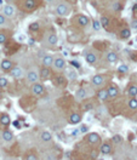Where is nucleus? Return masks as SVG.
<instances>
[{"mask_svg": "<svg viewBox=\"0 0 137 160\" xmlns=\"http://www.w3.org/2000/svg\"><path fill=\"white\" fill-rule=\"evenodd\" d=\"M72 11V7L70 5L67 4V3H61L57 7H56V13L58 16H67V15Z\"/></svg>", "mask_w": 137, "mask_h": 160, "instance_id": "obj_1", "label": "nucleus"}, {"mask_svg": "<svg viewBox=\"0 0 137 160\" xmlns=\"http://www.w3.org/2000/svg\"><path fill=\"white\" fill-rule=\"evenodd\" d=\"M32 92H33V95L34 96H37V97H41L45 95V87L43 84H40V82H34L33 86H32Z\"/></svg>", "mask_w": 137, "mask_h": 160, "instance_id": "obj_2", "label": "nucleus"}, {"mask_svg": "<svg viewBox=\"0 0 137 160\" xmlns=\"http://www.w3.org/2000/svg\"><path fill=\"white\" fill-rule=\"evenodd\" d=\"M10 72H11L12 78H15V79H22L23 76L26 75V72H24V69L22 68V67H19V66L12 67Z\"/></svg>", "mask_w": 137, "mask_h": 160, "instance_id": "obj_3", "label": "nucleus"}, {"mask_svg": "<svg viewBox=\"0 0 137 160\" xmlns=\"http://www.w3.org/2000/svg\"><path fill=\"white\" fill-rule=\"evenodd\" d=\"M26 76H27V81L29 82V84H34V82H37L39 80V74L37 70H28L26 73Z\"/></svg>", "mask_w": 137, "mask_h": 160, "instance_id": "obj_4", "label": "nucleus"}, {"mask_svg": "<svg viewBox=\"0 0 137 160\" xmlns=\"http://www.w3.org/2000/svg\"><path fill=\"white\" fill-rule=\"evenodd\" d=\"M52 67H53L56 70H62V69H64V67H65V61H64V58H62V57H56V58H53Z\"/></svg>", "mask_w": 137, "mask_h": 160, "instance_id": "obj_5", "label": "nucleus"}, {"mask_svg": "<svg viewBox=\"0 0 137 160\" xmlns=\"http://www.w3.org/2000/svg\"><path fill=\"white\" fill-rule=\"evenodd\" d=\"M3 13L5 15L6 17L11 18V17H15V15H16V10H15V7L12 6V5H5L4 9H3Z\"/></svg>", "mask_w": 137, "mask_h": 160, "instance_id": "obj_6", "label": "nucleus"}, {"mask_svg": "<svg viewBox=\"0 0 137 160\" xmlns=\"http://www.w3.org/2000/svg\"><path fill=\"white\" fill-rule=\"evenodd\" d=\"M37 6H38L37 0H24L23 1V7L27 11H33V10L37 9Z\"/></svg>", "mask_w": 137, "mask_h": 160, "instance_id": "obj_7", "label": "nucleus"}, {"mask_svg": "<svg viewBox=\"0 0 137 160\" xmlns=\"http://www.w3.org/2000/svg\"><path fill=\"white\" fill-rule=\"evenodd\" d=\"M86 141H88L90 144H98L101 142V137L98 133H95V132H91L86 137Z\"/></svg>", "mask_w": 137, "mask_h": 160, "instance_id": "obj_8", "label": "nucleus"}, {"mask_svg": "<svg viewBox=\"0 0 137 160\" xmlns=\"http://www.w3.org/2000/svg\"><path fill=\"white\" fill-rule=\"evenodd\" d=\"M91 82H92V85L96 86V87H100V86H102L104 84V76L103 75H101V74H97V75H95L92 80H91Z\"/></svg>", "mask_w": 137, "mask_h": 160, "instance_id": "obj_9", "label": "nucleus"}, {"mask_svg": "<svg viewBox=\"0 0 137 160\" xmlns=\"http://www.w3.org/2000/svg\"><path fill=\"white\" fill-rule=\"evenodd\" d=\"M57 43H58V38H57V35H56L55 33H50L46 37V44L49 46H55Z\"/></svg>", "mask_w": 137, "mask_h": 160, "instance_id": "obj_10", "label": "nucleus"}, {"mask_svg": "<svg viewBox=\"0 0 137 160\" xmlns=\"http://www.w3.org/2000/svg\"><path fill=\"white\" fill-rule=\"evenodd\" d=\"M3 140L5 141V142H12L13 141V138H15V136H13V132L12 131H10V130H4L3 131Z\"/></svg>", "mask_w": 137, "mask_h": 160, "instance_id": "obj_11", "label": "nucleus"}, {"mask_svg": "<svg viewBox=\"0 0 137 160\" xmlns=\"http://www.w3.org/2000/svg\"><path fill=\"white\" fill-rule=\"evenodd\" d=\"M43 66L44 67H47V68H50V67H52V63H53V57L51 55H45L43 57Z\"/></svg>", "mask_w": 137, "mask_h": 160, "instance_id": "obj_12", "label": "nucleus"}, {"mask_svg": "<svg viewBox=\"0 0 137 160\" xmlns=\"http://www.w3.org/2000/svg\"><path fill=\"white\" fill-rule=\"evenodd\" d=\"M50 74H51V72H50V68H47V67H44L40 69V73H39V76L43 80H46L50 78Z\"/></svg>", "mask_w": 137, "mask_h": 160, "instance_id": "obj_13", "label": "nucleus"}, {"mask_svg": "<svg viewBox=\"0 0 137 160\" xmlns=\"http://www.w3.org/2000/svg\"><path fill=\"white\" fill-rule=\"evenodd\" d=\"M0 67H1L3 70H11V68L13 67V63L10 60H3L0 62Z\"/></svg>", "mask_w": 137, "mask_h": 160, "instance_id": "obj_14", "label": "nucleus"}, {"mask_svg": "<svg viewBox=\"0 0 137 160\" xmlns=\"http://www.w3.org/2000/svg\"><path fill=\"white\" fill-rule=\"evenodd\" d=\"M78 23L80 27H88V25H90V19H89V17H86L85 15H80L78 17Z\"/></svg>", "mask_w": 137, "mask_h": 160, "instance_id": "obj_15", "label": "nucleus"}, {"mask_svg": "<svg viewBox=\"0 0 137 160\" xmlns=\"http://www.w3.org/2000/svg\"><path fill=\"white\" fill-rule=\"evenodd\" d=\"M80 121H82V115L78 114V113H73V114L69 116V123L72 124V125H75V124H79Z\"/></svg>", "mask_w": 137, "mask_h": 160, "instance_id": "obj_16", "label": "nucleus"}, {"mask_svg": "<svg viewBox=\"0 0 137 160\" xmlns=\"http://www.w3.org/2000/svg\"><path fill=\"white\" fill-rule=\"evenodd\" d=\"M107 92H108V96L109 97H116L119 95V89L114 85H110L108 89H107Z\"/></svg>", "mask_w": 137, "mask_h": 160, "instance_id": "obj_17", "label": "nucleus"}, {"mask_svg": "<svg viewBox=\"0 0 137 160\" xmlns=\"http://www.w3.org/2000/svg\"><path fill=\"white\" fill-rule=\"evenodd\" d=\"M101 153H102L103 155H108V154H110L112 153L110 143H103L102 146H101Z\"/></svg>", "mask_w": 137, "mask_h": 160, "instance_id": "obj_18", "label": "nucleus"}, {"mask_svg": "<svg viewBox=\"0 0 137 160\" xmlns=\"http://www.w3.org/2000/svg\"><path fill=\"white\" fill-rule=\"evenodd\" d=\"M53 82H55L56 86H64L65 84H67V80H65V78L63 75H58V76H56Z\"/></svg>", "mask_w": 137, "mask_h": 160, "instance_id": "obj_19", "label": "nucleus"}, {"mask_svg": "<svg viewBox=\"0 0 137 160\" xmlns=\"http://www.w3.org/2000/svg\"><path fill=\"white\" fill-rule=\"evenodd\" d=\"M10 123H11L10 115H7V114H1V115H0V124H1L3 126L10 125Z\"/></svg>", "mask_w": 137, "mask_h": 160, "instance_id": "obj_20", "label": "nucleus"}, {"mask_svg": "<svg viewBox=\"0 0 137 160\" xmlns=\"http://www.w3.org/2000/svg\"><path fill=\"white\" fill-rule=\"evenodd\" d=\"M108 92H107V90H100L98 92H97V98L101 101V102H104L108 98Z\"/></svg>", "mask_w": 137, "mask_h": 160, "instance_id": "obj_21", "label": "nucleus"}, {"mask_svg": "<svg viewBox=\"0 0 137 160\" xmlns=\"http://www.w3.org/2000/svg\"><path fill=\"white\" fill-rule=\"evenodd\" d=\"M40 138H41L43 142H50L52 140V135H51V132H50V131H43Z\"/></svg>", "mask_w": 137, "mask_h": 160, "instance_id": "obj_22", "label": "nucleus"}, {"mask_svg": "<svg viewBox=\"0 0 137 160\" xmlns=\"http://www.w3.org/2000/svg\"><path fill=\"white\" fill-rule=\"evenodd\" d=\"M85 60H86V62H88V63L94 64L95 62H96V60H97V57H96V55H95V54H92V52H88V54L85 55Z\"/></svg>", "mask_w": 137, "mask_h": 160, "instance_id": "obj_23", "label": "nucleus"}, {"mask_svg": "<svg viewBox=\"0 0 137 160\" xmlns=\"http://www.w3.org/2000/svg\"><path fill=\"white\" fill-rule=\"evenodd\" d=\"M75 96H77L78 100H84L86 96H88V92H86L85 89H83V87H80V89H78L77 94H75Z\"/></svg>", "mask_w": 137, "mask_h": 160, "instance_id": "obj_24", "label": "nucleus"}, {"mask_svg": "<svg viewBox=\"0 0 137 160\" xmlns=\"http://www.w3.org/2000/svg\"><path fill=\"white\" fill-rule=\"evenodd\" d=\"M10 24H11V23L7 21V17L5 16L4 13L0 15V27H9Z\"/></svg>", "mask_w": 137, "mask_h": 160, "instance_id": "obj_25", "label": "nucleus"}, {"mask_svg": "<svg viewBox=\"0 0 137 160\" xmlns=\"http://www.w3.org/2000/svg\"><path fill=\"white\" fill-rule=\"evenodd\" d=\"M107 61L109 62V63H114V62L118 61V55L112 51V52H109V54L107 55Z\"/></svg>", "mask_w": 137, "mask_h": 160, "instance_id": "obj_26", "label": "nucleus"}, {"mask_svg": "<svg viewBox=\"0 0 137 160\" xmlns=\"http://www.w3.org/2000/svg\"><path fill=\"white\" fill-rule=\"evenodd\" d=\"M128 95L130 97H136L137 96V86L136 85H131L128 89Z\"/></svg>", "mask_w": 137, "mask_h": 160, "instance_id": "obj_27", "label": "nucleus"}, {"mask_svg": "<svg viewBox=\"0 0 137 160\" xmlns=\"http://www.w3.org/2000/svg\"><path fill=\"white\" fill-rule=\"evenodd\" d=\"M130 35H131V30L129 28H125V29H123L120 32V38L121 39H129Z\"/></svg>", "mask_w": 137, "mask_h": 160, "instance_id": "obj_28", "label": "nucleus"}, {"mask_svg": "<svg viewBox=\"0 0 137 160\" xmlns=\"http://www.w3.org/2000/svg\"><path fill=\"white\" fill-rule=\"evenodd\" d=\"M9 85V79L5 76H0V89H5Z\"/></svg>", "mask_w": 137, "mask_h": 160, "instance_id": "obj_29", "label": "nucleus"}, {"mask_svg": "<svg viewBox=\"0 0 137 160\" xmlns=\"http://www.w3.org/2000/svg\"><path fill=\"white\" fill-rule=\"evenodd\" d=\"M129 107L131 109H137V98L136 97H131V100L129 101Z\"/></svg>", "mask_w": 137, "mask_h": 160, "instance_id": "obj_30", "label": "nucleus"}, {"mask_svg": "<svg viewBox=\"0 0 137 160\" xmlns=\"http://www.w3.org/2000/svg\"><path fill=\"white\" fill-rule=\"evenodd\" d=\"M92 28H94V30H96V32H100L101 28H102V24H101L100 21L95 19L94 22H92Z\"/></svg>", "mask_w": 137, "mask_h": 160, "instance_id": "obj_31", "label": "nucleus"}, {"mask_svg": "<svg viewBox=\"0 0 137 160\" xmlns=\"http://www.w3.org/2000/svg\"><path fill=\"white\" fill-rule=\"evenodd\" d=\"M100 22H101V24H102V27L107 28L109 25V18L106 17V16H102V17H101V19H100Z\"/></svg>", "mask_w": 137, "mask_h": 160, "instance_id": "obj_32", "label": "nucleus"}, {"mask_svg": "<svg viewBox=\"0 0 137 160\" xmlns=\"http://www.w3.org/2000/svg\"><path fill=\"white\" fill-rule=\"evenodd\" d=\"M112 141L116 144H120L121 142H123V137H121L120 135H115V136H113V138H112Z\"/></svg>", "mask_w": 137, "mask_h": 160, "instance_id": "obj_33", "label": "nucleus"}, {"mask_svg": "<svg viewBox=\"0 0 137 160\" xmlns=\"http://www.w3.org/2000/svg\"><path fill=\"white\" fill-rule=\"evenodd\" d=\"M118 70H119V73H123L124 74V73H126V72L129 70V67L126 66V64H121L119 68H118Z\"/></svg>", "mask_w": 137, "mask_h": 160, "instance_id": "obj_34", "label": "nucleus"}, {"mask_svg": "<svg viewBox=\"0 0 137 160\" xmlns=\"http://www.w3.org/2000/svg\"><path fill=\"white\" fill-rule=\"evenodd\" d=\"M24 158H26L27 160H38V155H37V154H34V153L27 154V155L24 157Z\"/></svg>", "mask_w": 137, "mask_h": 160, "instance_id": "obj_35", "label": "nucleus"}, {"mask_svg": "<svg viewBox=\"0 0 137 160\" xmlns=\"http://www.w3.org/2000/svg\"><path fill=\"white\" fill-rule=\"evenodd\" d=\"M39 28H40V24L38 22H34L32 24H29V29L30 30H38Z\"/></svg>", "mask_w": 137, "mask_h": 160, "instance_id": "obj_36", "label": "nucleus"}, {"mask_svg": "<svg viewBox=\"0 0 137 160\" xmlns=\"http://www.w3.org/2000/svg\"><path fill=\"white\" fill-rule=\"evenodd\" d=\"M68 78L69 79H75V78H77V73H75V72H73V70H69L68 72Z\"/></svg>", "mask_w": 137, "mask_h": 160, "instance_id": "obj_37", "label": "nucleus"}, {"mask_svg": "<svg viewBox=\"0 0 137 160\" xmlns=\"http://www.w3.org/2000/svg\"><path fill=\"white\" fill-rule=\"evenodd\" d=\"M5 41H6V34L0 33V44H4Z\"/></svg>", "mask_w": 137, "mask_h": 160, "instance_id": "obj_38", "label": "nucleus"}, {"mask_svg": "<svg viewBox=\"0 0 137 160\" xmlns=\"http://www.w3.org/2000/svg\"><path fill=\"white\" fill-rule=\"evenodd\" d=\"M131 28L135 29V30H137V18L131 21Z\"/></svg>", "mask_w": 137, "mask_h": 160, "instance_id": "obj_39", "label": "nucleus"}, {"mask_svg": "<svg viewBox=\"0 0 137 160\" xmlns=\"http://www.w3.org/2000/svg\"><path fill=\"white\" fill-rule=\"evenodd\" d=\"M88 130H89V129H88V126H86V125H83L82 127L79 129V131L82 133H86V132H88Z\"/></svg>", "mask_w": 137, "mask_h": 160, "instance_id": "obj_40", "label": "nucleus"}, {"mask_svg": "<svg viewBox=\"0 0 137 160\" xmlns=\"http://www.w3.org/2000/svg\"><path fill=\"white\" fill-rule=\"evenodd\" d=\"M70 64H72L73 67H75V68H80V63H79V62L78 61H72V62H70Z\"/></svg>", "mask_w": 137, "mask_h": 160, "instance_id": "obj_41", "label": "nucleus"}, {"mask_svg": "<svg viewBox=\"0 0 137 160\" xmlns=\"http://www.w3.org/2000/svg\"><path fill=\"white\" fill-rule=\"evenodd\" d=\"M113 9L115 10V11H119V10H121V5H120L119 3H115L114 6H113Z\"/></svg>", "mask_w": 137, "mask_h": 160, "instance_id": "obj_42", "label": "nucleus"}, {"mask_svg": "<svg viewBox=\"0 0 137 160\" xmlns=\"http://www.w3.org/2000/svg\"><path fill=\"white\" fill-rule=\"evenodd\" d=\"M132 12L136 15V16H137V4H135L134 5V7H132Z\"/></svg>", "mask_w": 137, "mask_h": 160, "instance_id": "obj_43", "label": "nucleus"}, {"mask_svg": "<svg viewBox=\"0 0 137 160\" xmlns=\"http://www.w3.org/2000/svg\"><path fill=\"white\" fill-rule=\"evenodd\" d=\"M79 132H80L79 130H73V132H72V135H73V136H75V135H78Z\"/></svg>", "mask_w": 137, "mask_h": 160, "instance_id": "obj_44", "label": "nucleus"}, {"mask_svg": "<svg viewBox=\"0 0 137 160\" xmlns=\"http://www.w3.org/2000/svg\"><path fill=\"white\" fill-rule=\"evenodd\" d=\"M46 1H47V3H53L55 0H46Z\"/></svg>", "mask_w": 137, "mask_h": 160, "instance_id": "obj_45", "label": "nucleus"}, {"mask_svg": "<svg viewBox=\"0 0 137 160\" xmlns=\"http://www.w3.org/2000/svg\"><path fill=\"white\" fill-rule=\"evenodd\" d=\"M72 1H75V0H72Z\"/></svg>", "mask_w": 137, "mask_h": 160, "instance_id": "obj_46", "label": "nucleus"}]
</instances>
